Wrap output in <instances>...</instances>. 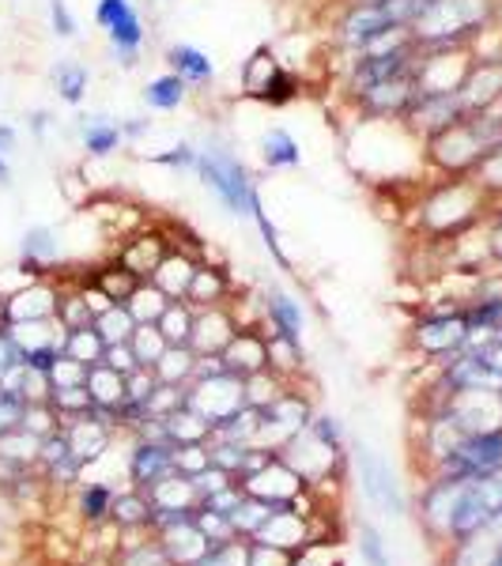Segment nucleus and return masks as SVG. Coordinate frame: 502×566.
I'll list each match as a JSON object with an SVG mask.
<instances>
[{
    "instance_id": "obj_6",
    "label": "nucleus",
    "mask_w": 502,
    "mask_h": 566,
    "mask_svg": "<svg viewBox=\"0 0 502 566\" xmlns=\"http://www.w3.org/2000/svg\"><path fill=\"white\" fill-rule=\"evenodd\" d=\"M95 27L106 34L109 57H114L117 69L133 72L140 65L148 27H144V15L136 12L133 0H95Z\"/></svg>"
},
{
    "instance_id": "obj_21",
    "label": "nucleus",
    "mask_w": 502,
    "mask_h": 566,
    "mask_svg": "<svg viewBox=\"0 0 502 566\" xmlns=\"http://www.w3.org/2000/svg\"><path fill=\"white\" fill-rule=\"evenodd\" d=\"M170 245L175 242H167V234L140 231V234H133L122 250H117V261H122L136 280H151V272L159 269V261L170 253Z\"/></svg>"
},
{
    "instance_id": "obj_5",
    "label": "nucleus",
    "mask_w": 502,
    "mask_h": 566,
    "mask_svg": "<svg viewBox=\"0 0 502 566\" xmlns=\"http://www.w3.org/2000/svg\"><path fill=\"white\" fill-rule=\"evenodd\" d=\"M502 514V469L488 472L477 480H461L458 502H453L450 528H446V544H464L472 536H480L483 528Z\"/></svg>"
},
{
    "instance_id": "obj_26",
    "label": "nucleus",
    "mask_w": 502,
    "mask_h": 566,
    "mask_svg": "<svg viewBox=\"0 0 502 566\" xmlns=\"http://www.w3.org/2000/svg\"><path fill=\"white\" fill-rule=\"evenodd\" d=\"M261 163L264 170H299L303 167V148L287 129L272 125V129L261 133Z\"/></svg>"
},
{
    "instance_id": "obj_41",
    "label": "nucleus",
    "mask_w": 502,
    "mask_h": 566,
    "mask_svg": "<svg viewBox=\"0 0 502 566\" xmlns=\"http://www.w3.org/2000/svg\"><path fill=\"white\" fill-rule=\"evenodd\" d=\"M129 344H133L136 359H140V367H155V363L163 359V352L170 348L167 336L159 333V325H136V333H133Z\"/></svg>"
},
{
    "instance_id": "obj_37",
    "label": "nucleus",
    "mask_w": 502,
    "mask_h": 566,
    "mask_svg": "<svg viewBox=\"0 0 502 566\" xmlns=\"http://www.w3.org/2000/svg\"><path fill=\"white\" fill-rule=\"evenodd\" d=\"M114 499H117V491L106 488V483H84V491H80V517H84L87 525L109 522Z\"/></svg>"
},
{
    "instance_id": "obj_28",
    "label": "nucleus",
    "mask_w": 502,
    "mask_h": 566,
    "mask_svg": "<svg viewBox=\"0 0 502 566\" xmlns=\"http://www.w3.org/2000/svg\"><path fill=\"white\" fill-rule=\"evenodd\" d=\"M280 69H284V61H276V53H272L269 45H258V50H253L250 57L242 61V72H239L242 95L258 103V95H261L264 87H269V80L276 76Z\"/></svg>"
},
{
    "instance_id": "obj_4",
    "label": "nucleus",
    "mask_w": 502,
    "mask_h": 566,
    "mask_svg": "<svg viewBox=\"0 0 502 566\" xmlns=\"http://www.w3.org/2000/svg\"><path fill=\"white\" fill-rule=\"evenodd\" d=\"M197 148H200L197 155L200 186L219 200V208H223L227 216L250 219L253 197H258L261 189H258L253 170L245 167V159L234 151V144L227 140L223 133H208L205 144H197Z\"/></svg>"
},
{
    "instance_id": "obj_45",
    "label": "nucleus",
    "mask_w": 502,
    "mask_h": 566,
    "mask_svg": "<svg viewBox=\"0 0 502 566\" xmlns=\"http://www.w3.org/2000/svg\"><path fill=\"white\" fill-rule=\"evenodd\" d=\"M45 12H50V31L57 34V39H76L80 23H76V15H72L69 0H45Z\"/></svg>"
},
{
    "instance_id": "obj_1",
    "label": "nucleus",
    "mask_w": 502,
    "mask_h": 566,
    "mask_svg": "<svg viewBox=\"0 0 502 566\" xmlns=\"http://www.w3.org/2000/svg\"><path fill=\"white\" fill-rule=\"evenodd\" d=\"M502 148V109H480L458 122L453 129L431 136L423 144V159L438 178L477 175L480 163Z\"/></svg>"
},
{
    "instance_id": "obj_46",
    "label": "nucleus",
    "mask_w": 502,
    "mask_h": 566,
    "mask_svg": "<svg viewBox=\"0 0 502 566\" xmlns=\"http://www.w3.org/2000/svg\"><path fill=\"white\" fill-rule=\"evenodd\" d=\"M23 419H27V400L20 397V392L0 389V434L23 427Z\"/></svg>"
},
{
    "instance_id": "obj_10",
    "label": "nucleus",
    "mask_w": 502,
    "mask_h": 566,
    "mask_svg": "<svg viewBox=\"0 0 502 566\" xmlns=\"http://www.w3.org/2000/svg\"><path fill=\"white\" fill-rule=\"evenodd\" d=\"M189 408L216 427L219 419H227V416L239 412V408H245V378L227 370V374H216V378L189 381Z\"/></svg>"
},
{
    "instance_id": "obj_17",
    "label": "nucleus",
    "mask_w": 502,
    "mask_h": 566,
    "mask_svg": "<svg viewBox=\"0 0 502 566\" xmlns=\"http://www.w3.org/2000/svg\"><path fill=\"white\" fill-rule=\"evenodd\" d=\"M355 461H359V488H363V495H367L370 502H381V506H386L394 517L405 514V499H400L397 480H394V472H389V464L381 461L378 453H370L363 442L355 446Z\"/></svg>"
},
{
    "instance_id": "obj_55",
    "label": "nucleus",
    "mask_w": 502,
    "mask_h": 566,
    "mask_svg": "<svg viewBox=\"0 0 502 566\" xmlns=\"http://www.w3.org/2000/svg\"><path fill=\"white\" fill-rule=\"evenodd\" d=\"M291 566H314V563H306V559H295V563H291Z\"/></svg>"
},
{
    "instance_id": "obj_13",
    "label": "nucleus",
    "mask_w": 502,
    "mask_h": 566,
    "mask_svg": "<svg viewBox=\"0 0 502 566\" xmlns=\"http://www.w3.org/2000/svg\"><path fill=\"white\" fill-rule=\"evenodd\" d=\"M261 314H264V333L272 328V336L303 344V333H306L303 303H299L295 295H287L280 283H264L261 287Z\"/></svg>"
},
{
    "instance_id": "obj_27",
    "label": "nucleus",
    "mask_w": 502,
    "mask_h": 566,
    "mask_svg": "<svg viewBox=\"0 0 502 566\" xmlns=\"http://www.w3.org/2000/svg\"><path fill=\"white\" fill-rule=\"evenodd\" d=\"M50 84H53V91H57V98L65 106H84L87 87H91V69L84 65V61L65 57V61H57V65L50 69Z\"/></svg>"
},
{
    "instance_id": "obj_49",
    "label": "nucleus",
    "mask_w": 502,
    "mask_h": 566,
    "mask_svg": "<svg viewBox=\"0 0 502 566\" xmlns=\"http://www.w3.org/2000/svg\"><path fill=\"white\" fill-rule=\"evenodd\" d=\"M103 363H106V367H114L117 374H125V378H129L133 370H140V359H136L133 344H109Z\"/></svg>"
},
{
    "instance_id": "obj_48",
    "label": "nucleus",
    "mask_w": 502,
    "mask_h": 566,
    "mask_svg": "<svg viewBox=\"0 0 502 566\" xmlns=\"http://www.w3.org/2000/svg\"><path fill=\"white\" fill-rule=\"evenodd\" d=\"M310 431H314L322 442L328 446V450H344V423L336 416L328 412H317L314 419H310Z\"/></svg>"
},
{
    "instance_id": "obj_39",
    "label": "nucleus",
    "mask_w": 502,
    "mask_h": 566,
    "mask_svg": "<svg viewBox=\"0 0 502 566\" xmlns=\"http://www.w3.org/2000/svg\"><path fill=\"white\" fill-rule=\"evenodd\" d=\"M57 325L61 328H87V325H95V314H91V306H87V298H84V287L61 291V298H57Z\"/></svg>"
},
{
    "instance_id": "obj_34",
    "label": "nucleus",
    "mask_w": 502,
    "mask_h": 566,
    "mask_svg": "<svg viewBox=\"0 0 502 566\" xmlns=\"http://www.w3.org/2000/svg\"><path fill=\"white\" fill-rule=\"evenodd\" d=\"M65 355L76 363H84V367H95V363H103V355H106V340L98 336L95 325L65 328Z\"/></svg>"
},
{
    "instance_id": "obj_30",
    "label": "nucleus",
    "mask_w": 502,
    "mask_h": 566,
    "mask_svg": "<svg viewBox=\"0 0 502 566\" xmlns=\"http://www.w3.org/2000/svg\"><path fill=\"white\" fill-rule=\"evenodd\" d=\"M87 392L98 408H122L125 400V374H117L106 363H95L87 367Z\"/></svg>"
},
{
    "instance_id": "obj_35",
    "label": "nucleus",
    "mask_w": 502,
    "mask_h": 566,
    "mask_svg": "<svg viewBox=\"0 0 502 566\" xmlns=\"http://www.w3.org/2000/svg\"><path fill=\"white\" fill-rule=\"evenodd\" d=\"M95 328H98V336L106 340V348H109V344H129L133 333H136V317L129 314V306H125V303H114V306L103 310V314L95 317Z\"/></svg>"
},
{
    "instance_id": "obj_16",
    "label": "nucleus",
    "mask_w": 502,
    "mask_h": 566,
    "mask_svg": "<svg viewBox=\"0 0 502 566\" xmlns=\"http://www.w3.org/2000/svg\"><path fill=\"white\" fill-rule=\"evenodd\" d=\"M461 103L469 114L502 109V57H472V69L461 84Z\"/></svg>"
},
{
    "instance_id": "obj_40",
    "label": "nucleus",
    "mask_w": 502,
    "mask_h": 566,
    "mask_svg": "<svg viewBox=\"0 0 502 566\" xmlns=\"http://www.w3.org/2000/svg\"><path fill=\"white\" fill-rule=\"evenodd\" d=\"M197 155H200L197 144L178 140V144H170V148H163V151L144 155V159H148L151 167H163V170H189V175H197Z\"/></svg>"
},
{
    "instance_id": "obj_36",
    "label": "nucleus",
    "mask_w": 502,
    "mask_h": 566,
    "mask_svg": "<svg viewBox=\"0 0 502 566\" xmlns=\"http://www.w3.org/2000/svg\"><path fill=\"white\" fill-rule=\"evenodd\" d=\"M250 219L258 223V234H261V242H264V250H269V258L280 264L284 272H295V264H291L287 258V250H284V242H280V231H276V223L269 219V212H264V200L261 193L253 197V208H250Z\"/></svg>"
},
{
    "instance_id": "obj_12",
    "label": "nucleus",
    "mask_w": 502,
    "mask_h": 566,
    "mask_svg": "<svg viewBox=\"0 0 502 566\" xmlns=\"http://www.w3.org/2000/svg\"><path fill=\"white\" fill-rule=\"evenodd\" d=\"M472 69V50H423L416 65L419 91H461Z\"/></svg>"
},
{
    "instance_id": "obj_51",
    "label": "nucleus",
    "mask_w": 502,
    "mask_h": 566,
    "mask_svg": "<svg viewBox=\"0 0 502 566\" xmlns=\"http://www.w3.org/2000/svg\"><path fill=\"white\" fill-rule=\"evenodd\" d=\"M151 133V117H122V136H125V144H136V140H144V136Z\"/></svg>"
},
{
    "instance_id": "obj_50",
    "label": "nucleus",
    "mask_w": 502,
    "mask_h": 566,
    "mask_svg": "<svg viewBox=\"0 0 502 566\" xmlns=\"http://www.w3.org/2000/svg\"><path fill=\"white\" fill-rule=\"evenodd\" d=\"M53 125H57V117H53L50 109H31V114H27V136H34L39 144H45V136L53 133Z\"/></svg>"
},
{
    "instance_id": "obj_25",
    "label": "nucleus",
    "mask_w": 502,
    "mask_h": 566,
    "mask_svg": "<svg viewBox=\"0 0 502 566\" xmlns=\"http://www.w3.org/2000/svg\"><path fill=\"white\" fill-rule=\"evenodd\" d=\"M140 98H144V106L155 109V114H175L178 106H186L189 84L178 76V72H159V76H151L148 84L140 87Z\"/></svg>"
},
{
    "instance_id": "obj_54",
    "label": "nucleus",
    "mask_w": 502,
    "mask_h": 566,
    "mask_svg": "<svg viewBox=\"0 0 502 566\" xmlns=\"http://www.w3.org/2000/svg\"><path fill=\"white\" fill-rule=\"evenodd\" d=\"M488 566H502V541H499V547H495V555H491V563Z\"/></svg>"
},
{
    "instance_id": "obj_31",
    "label": "nucleus",
    "mask_w": 502,
    "mask_h": 566,
    "mask_svg": "<svg viewBox=\"0 0 502 566\" xmlns=\"http://www.w3.org/2000/svg\"><path fill=\"white\" fill-rule=\"evenodd\" d=\"M151 370H155V378L167 381V386H189V381H194V370H197V352L189 348V344H181V348H167Z\"/></svg>"
},
{
    "instance_id": "obj_44",
    "label": "nucleus",
    "mask_w": 502,
    "mask_h": 566,
    "mask_svg": "<svg viewBox=\"0 0 502 566\" xmlns=\"http://www.w3.org/2000/svg\"><path fill=\"white\" fill-rule=\"evenodd\" d=\"M122 566H175L170 563V552L167 544L155 536V541H144V544H129L122 555Z\"/></svg>"
},
{
    "instance_id": "obj_52",
    "label": "nucleus",
    "mask_w": 502,
    "mask_h": 566,
    "mask_svg": "<svg viewBox=\"0 0 502 566\" xmlns=\"http://www.w3.org/2000/svg\"><path fill=\"white\" fill-rule=\"evenodd\" d=\"M0 151H4L8 159L20 151V129H15L12 122H0Z\"/></svg>"
},
{
    "instance_id": "obj_18",
    "label": "nucleus",
    "mask_w": 502,
    "mask_h": 566,
    "mask_svg": "<svg viewBox=\"0 0 502 566\" xmlns=\"http://www.w3.org/2000/svg\"><path fill=\"white\" fill-rule=\"evenodd\" d=\"M61 261V239L50 223H34L20 234V264L15 269L31 280L50 276V269Z\"/></svg>"
},
{
    "instance_id": "obj_3",
    "label": "nucleus",
    "mask_w": 502,
    "mask_h": 566,
    "mask_svg": "<svg viewBox=\"0 0 502 566\" xmlns=\"http://www.w3.org/2000/svg\"><path fill=\"white\" fill-rule=\"evenodd\" d=\"M502 0H431L412 20L419 50H472L488 27L499 23Z\"/></svg>"
},
{
    "instance_id": "obj_8",
    "label": "nucleus",
    "mask_w": 502,
    "mask_h": 566,
    "mask_svg": "<svg viewBox=\"0 0 502 566\" xmlns=\"http://www.w3.org/2000/svg\"><path fill=\"white\" fill-rule=\"evenodd\" d=\"M502 469V427L464 434L442 461H435V476L450 480H477Z\"/></svg>"
},
{
    "instance_id": "obj_2",
    "label": "nucleus",
    "mask_w": 502,
    "mask_h": 566,
    "mask_svg": "<svg viewBox=\"0 0 502 566\" xmlns=\"http://www.w3.org/2000/svg\"><path fill=\"white\" fill-rule=\"evenodd\" d=\"M495 200L480 186L477 175L464 178H438L423 197H419L416 219L427 234L435 239H461V234L477 231L488 219Z\"/></svg>"
},
{
    "instance_id": "obj_33",
    "label": "nucleus",
    "mask_w": 502,
    "mask_h": 566,
    "mask_svg": "<svg viewBox=\"0 0 502 566\" xmlns=\"http://www.w3.org/2000/svg\"><path fill=\"white\" fill-rule=\"evenodd\" d=\"M194 317H197V310L186 303V298H175L167 310H163V317H159V333L167 336V344L170 348H181V344H189L194 340Z\"/></svg>"
},
{
    "instance_id": "obj_22",
    "label": "nucleus",
    "mask_w": 502,
    "mask_h": 566,
    "mask_svg": "<svg viewBox=\"0 0 502 566\" xmlns=\"http://www.w3.org/2000/svg\"><path fill=\"white\" fill-rule=\"evenodd\" d=\"M163 61H167V72H178L189 87H208L216 80V61L194 42H170L163 50Z\"/></svg>"
},
{
    "instance_id": "obj_19",
    "label": "nucleus",
    "mask_w": 502,
    "mask_h": 566,
    "mask_svg": "<svg viewBox=\"0 0 502 566\" xmlns=\"http://www.w3.org/2000/svg\"><path fill=\"white\" fill-rule=\"evenodd\" d=\"M223 363L239 378H253V374L269 370V333L258 325H242L234 340L223 348Z\"/></svg>"
},
{
    "instance_id": "obj_24",
    "label": "nucleus",
    "mask_w": 502,
    "mask_h": 566,
    "mask_svg": "<svg viewBox=\"0 0 502 566\" xmlns=\"http://www.w3.org/2000/svg\"><path fill=\"white\" fill-rule=\"evenodd\" d=\"M231 291H234V283H231V276H227L223 264L200 261L197 264V276H194V283H189L186 303L194 306V310L219 306V303H227V298H231Z\"/></svg>"
},
{
    "instance_id": "obj_15",
    "label": "nucleus",
    "mask_w": 502,
    "mask_h": 566,
    "mask_svg": "<svg viewBox=\"0 0 502 566\" xmlns=\"http://www.w3.org/2000/svg\"><path fill=\"white\" fill-rule=\"evenodd\" d=\"M175 442H163V438H136L129 453V480L136 491L155 488L163 476L175 472Z\"/></svg>"
},
{
    "instance_id": "obj_32",
    "label": "nucleus",
    "mask_w": 502,
    "mask_h": 566,
    "mask_svg": "<svg viewBox=\"0 0 502 566\" xmlns=\"http://www.w3.org/2000/svg\"><path fill=\"white\" fill-rule=\"evenodd\" d=\"M175 298H167L159 287H155L151 280H144L140 287L133 291L129 298H125V306H129V314L136 317V325H159L163 310H167Z\"/></svg>"
},
{
    "instance_id": "obj_7",
    "label": "nucleus",
    "mask_w": 502,
    "mask_h": 566,
    "mask_svg": "<svg viewBox=\"0 0 502 566\" xmlns=\"http://www.w3.org/2000/svg\"><path fill=\"white\" fill-rule=\"evenodd\" d=\"M469 340H472V325H469V317H464V306L427 310L412 325V348L423 352L427 359H435V363L464 352Z\"/></svg>"
},
{
    "instance_id": "obj_14",
    "label": "nucleus",
    "mask_w": 502,
    "mask_h": 566,
    "mask_svg": "<svg viewBox=\"0 0 502 566\" xmlns=\"http://www.w3.org/2000/svg\"><path fill=\"white\" fill-rule=\"evenodd\" d=\"M239 328L242 322L231 303L205 306V310H197V317H194V340H189V348L197 355H223V348L234 340Z\"/></svg>"
},
{
    "instance_id": "obj_20",
    "label": "nucleus",
    "mask_w": 502,
    "mask_h": 566,
    "mask_svg": "<svg viewBox=\"0 0 502 566\" xmlns=\"http://www.w3.org/2000/svg\"><path fill=\"white\" fill-rule=\"evenodd\" d=\"M76 136L84 144V151L91 159H109L125 148V136H122V122L109 114H80L76 117Z\"/></svg>"
},
{
    "instance_id": "obj_43",
    "label": "nucleus",
    "mask_w": 502,
    "mask_h": 566,
    "mask_svg": "<svg viewBox=\"0 0 502 566\" xmlns=\"http://www.w3.org/2000/svg\"><path fill=\"white\" fill-rule=\"evenodd\" d=\"M194 566H250V541L212 544Z\"/></svg>"
},
{
    "instance_id": "obj_42",
    "label": "nucleus",
    "mask_w": 502,
    "mask_h": 566,
    "mask_svg": "<svg viewBox=\"0 0 502 566\" xmlns=\"http://www.w3.org/2000/svg\"><path fill=\"white\" fill-rule=\"evenodd\" d=\"M299 91H303V80L295 76L287 65L276 72V76L269 80V87L261 91L258 95V103H264V106H287V103H295L299 98Z\"/></svg>"
},
{
    "instance_id": "obj_47",
    "label": "nucleus",
    "mask_w": 502,
    "mask_h": 566,
    "mask_svg": "<svg viewBox=\"0 0 502 566\" xmlns=\"http://www.w3.org/2000/svg\"><path fill=\"white\" fill-rule=\"evenodd\" d=\"M359 555L367 566H389V555H386V544H381L378 528L374 525H359Z\"/></svg>"
},
{
    "instance_id": "obj_53",
    "label": "nucleus",
    "mask_w": 502,
    "mask_h": 566,
    "mask_svg": "<svg viewBox=\"0 0 502 566\" xmlns=\"http://www.w3.org/2000/svg\"><path fill=\"white\" fill-rule=\"evenodd\" d=\"M0 189H12V159L0 151Z\"/></svg>"
},
{
    "instance_id": "obj_29",
    "label": "nucleus",
    "mask_w": 502,
    "mask_h": 566,
    "mask_svg": "<svg viewBox=\"0 0 502 566\" xmlns=\"http://www.w3.org/2000/svg\"><path fill=\"white\" fill-rule=\"evenodd\" d=\"M151 499L144 491H122L114 499V510H109V522H114L122 533H140V528H151Z\"/></svg>"
},
{
    "instance_id": "obj_11",
    "label": "nucleus",
    "mask_w": 502,
    "mask_h": 566,
    "mask_svg": "<svg viewBox=\"0 0 502 566\" xmlns=\"http://www.w3.org/2000/svg\"><path fill=\"white\" fill-rule=\"evenodd\" d=\"M57 298H61V287L53 276L27 280L20 291H12L8 298H0V317H4L8 325L53 322V317H57Z\"/></svg>"
},
{
    "instance_id": "obj_9",
    "label": "nucleus",
    "mask_w": 502,
    "mask_h": 566,
    "mask_svg": "<svg viewBox=\"0 0 502 566\" xmlns=\"http://www.w3.org/2000/svg\"><path fill=\"white\" fill-rule=\"evenodd\" d=\"M464 117H469V109L461 103V91H419L412 98V106H408V114L400 117V125H405L419 144H427L431 136L453 129Z\"/></svg>"
},
{
    "instance_id": "obj_38",
    "label": "nucleus",
    "mask_w": 502,
    "mask_h": 566,
    "mask_svg": "<svg viewBox=\"0 0 502 566\" xmlns=\"http://www.w3.org/2000/svg\"><path fill=\"white\" fill-rule=\"evenodd\" d=\"M91 283H95V287H103L114 303H125V298H129L144 280H136L122 261H114V264H106L103 272H95V280H91Z\"/></svg>"
},
{
    "instance_id": "obj_23",
    "label": "nucleus",
    "mask_w": 502,
    "mask_h": 566,
    "mask_svg": "<svg viewBox=\"0 0 502 566\" xmlns=\"http://www.w3.org/2000/svg\"><path fill=\"white\" fill-rule=\"evenodd\" d=\"M197 258L181 245H170V253L159 261V269L151 272V283L163 291L167 298H186L189 295V283L197 276Z\"/></svg>"
}]
</instances>
